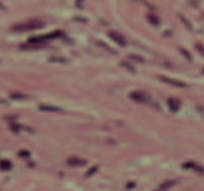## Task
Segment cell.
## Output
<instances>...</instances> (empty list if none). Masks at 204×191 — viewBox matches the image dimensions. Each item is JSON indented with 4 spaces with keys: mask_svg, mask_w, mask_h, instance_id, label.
Segmentation results:
<instances>
[{
    "mask_svg": "<svg viewBox=\"0 0 204 191\" xmlns=\"http://www.w3.org/2000/svg\"><path fill=\"white\" fill-rule=\"evenodd\" d=\"M11 130H13V131H15V132H17V131L20 130V129H19V126H17V125L11 126Z\"/></svg>",
    "mask_w": 204,
    "mask_h": 191,
    "instance_id": "22",
    "label": "cell"
},
{
    "mask_svg": "<svg viewBox=\"0 0 204 191\" xmlns=\"http://www.w3.org/2000/svg\"><path fill=\"white\" fill-rule=\"evenodd\" d=\"M108 36L110 37L116 44H118L120 46H121V47H125V46L127 45V41H126V39L123 38L121 34L116 33V32H114V31H111L108 33Z\"/></svg>",
    "mask_w": 204,
    "mask_h": 191,
    "instance_id": "2",
    "label": "cell"
},
{
    "mask_svg": "<svg viewBox=\"0 0 204 191\" xmlns=\"http://www.w3.org/2000/svg\"><path fill=\"white\" fill-rule=\"evenodd\" d=\"M183 168H185V169H193V170H195V171L199 172V173H204V169H203V168L202 167H199V165H197L193 162L186 163V164L183 165Z\"/></svg>",
    "mask_w": 204,
    "mask_h": 191,
    "instance_id": "7",
    "label": "cell"
},
{
    "mask_svg": "<svg viewBox=\"0 0 204 191\" xmlns=\"http://www.w3.org/2000/svg\"><path fill=\"white\" fill-rule=\"evenodd\" d=\"M160 81L166 83V84H169L171 86H175V87H180V88H183V87H186V84L181 81H178L176 79H171V78H167V77H163V76H160L159 77Z\"/></svg>",
    "mask_w": 204,
    "mask_h": 191,
    "instance_id": "4",
    "label": "cell"
},
{
    "mask_svg": "<svg viewBox=\"0 0 204 191\" xmlns=\"http://www.w3.org/2000/svg\"><path fill=\"white\" fill-rule=\"evenodd\" d=\"M203 72H204V70H203Z\"/></svg>",
    "mask_w": 204,
    "mask_h": 191,
    "instance_id": "24",
    "label": "cell"
},
{
    "mask_svg": "<svg viewBox=\"0 0 204 191\" xmlns=\"http://www.w3.org/2000/svg\"><path fill=\"white\" fill-rule=\"evenodd\" d=\"M99 44L101 45L103 48H105V49H107V50H108V51H110V52H113V53H115V51H114V50H112L111 48L107 47V45L105 44V43H103V42H99Z\"/></svg>",
    "mask_w": 204,
    "mask_h": 191,
    "instance_id": "19",
    "label": "cell"
},
{
    "mask_svg": "<svg viewBox=\"0 0 204 191\" xmlns=\"http://www.w3.org/2000/svg\"><path fill=\"white\" fill-rule=\"evenodd\" d=\"M0 103H1V104H4V103H6V101H5V100H2V99H0Z\"/></svg>",
    "mask_w": 204,
    "mask_h": 191,
    "instance_id": "23",
    "label": "cell"
},
{
    "mask_svg": "<svg viewBox=\"0 0 204 191\" xmlns=\"http://www.w3.org/2000/svg\"><path fill=\"white\" fill-rule=\"evenodd\" d=\"M176 181H175V180H169V181H166V182H164V183L161 185V188H162V189H164V188H168V187H171V186H173L174 184H176Z\"/></svg>",
    "mask_w": 204,
    "mask_h": 191,
    "instance_id": "16",
    "label": "cell"
},
{
    "mask_svg": "<svg viewBox=\"0 0 204 191\" xmlns=\"http://www.w3.org/2000/svg\"><path fill=\"white\" fill-rule=\"evenodd\" d=\"M10 97L13 99H24V98H26V96L24 94H11Z\"/></svg>",
    "mask_w": 204,
    "mask_h": 191,
    "instance_id": "18",
    "label": "cell"
},
{
    "mask_svg": "<svg viewBox=\"0 0 204 191\" xmlns=\"http://www.w3.org/2000/svg\"><path fill=\"white\" fill-rule=\"evenodd\" d=\"M20 156H29L30 155V152H28V151H25V150H23V151H20Z\"/></svg>",
    "mask_w": 204,
    "mask_h": 191,
    "instance_id": "21",
    "label": "cell"
},
{
    "mask_svg": "<svg viewBox=\"0 0 204 191\" xmlns=\"http://www.w3.org/2000/svg\"><path fill=\"white\" fill-rule=\"evenodd\" d=\"M179 50H180V52L183 54V56H184L188 61H193V57H192V55L190 54L189 52H188L187 50L185 49V48L180 47V48H179Z\"/></svg>",
    "mask_w": 204,
    "mask_h": 191,
    "instance_id": "11",
    "label": "cell"
},
{
    "mask_svg": "<svg viewBox=\"0 0 204 191\" xmlns=\"http://www.w3.org/2000/svg\"><path fill=\"white\" fill-rule=\"evenodd\" d=\"M147 20L148 22L150 23V24H152L153 26H158L159 25V18H158L156 15H152V13H149V15H147Z\"/></svg>",
    "mask_w": 204,
    "mask_h": 191,
    "instance_id": "9",
    "label": "cell"
},
{
    "mask_svg": "<svg viewBox=\"0 0 204 191\" xmlns=\"http://www.w3.org/2000/svg\"><path fill=\"white\" fill-rule=\"evenodd\" d=\"M179 17L181 18V20H182V22H183V24H185V25H186V27H187L188 29H189V30H192V25L190 24L189 20H188L187 18H186L185 17H183L182 15H179Z\"/></svg>",
    "mask_w": 204,
    "mask_h": 191,
    "instance_id": "14",
    "label": "cell"
},
{
    "mask_svg": "<svg viewBox=\"0 0 204 191\" xmlns=\"http://www.w3.org/2000/svg\"><path fill=\"white\" fill-rule=\"evenodd\" d=\"M10 169H11V164L9 160H5L0 162V170H2V171H8Z\"/></svg>",
    "mask_w": 204,
    "mask_h": 191,
    "instance_id": "10",
    "label": "cell"
},
{
    "mask_svg": "<svg viewBox=\"0 0 204 191\" xmlns=\"http://www.w3.org/2000/svg\"><path fill=\"white\" fill-rule=\"evenodd\" d=\"M44 27V23L39 20H30L27 22L20 23V24L15 25L12 27V30L15 32H26V31H33L38 30Z\"/></svg>",
    "mask_w": 204,
    "mask_h": 191,
    "instance_id": "1",
    "label": "cell"
},
{
    "mask_svg": "<svg viewBox=\"0 0 204 191\" xmlns=\"http://www.w3.org/2000/svg\"><path fill=\"white\" fill-rule=\"evenodd\" d=\"M87 164V162L85 160H81L78 157H72L68 160V165H72V167H83Z\"/></svg>",
    "mask_w": 204,
    "mask_h": 191,
    "instance_id": "6",
    "label": "cell"
},
{
    "mask_svg": "<svg viewBox=\"0 0 204 191\" xmlns=\"http://www.w3.org/2000/svg\"><path fill=\"white\" fill-rule=\"evenodd\" d=\"M128 57H129L130 59H132V61H135L136 63H144L143 57L139 56V55H137V54H129V56H128Z\"/></svg>",
    "mask_w": 204,
    "mask_h": 191,
    "instance_id": "12",
    "label": "cell"
},
{
    "mask_svg": "<svg viewBox=\"0 0 204 191\" xmlns=\"http://www.w3.org/2000/svg\"><path fill=\"white\" fill-rule=\"evenodd\" d=\"M39 109L43 112H60V109L56 106H52V105H48V104H42L39 106Z\"/></svg>",
    "mask_w": 204,
    "mask_h": 191,
    "instance_id": "8",
    "label": "cell"
},
{
    "mask_svg": "<svg viewBox=\"0 0 204 191\" xmlns=\"http://www.w3.org/2000/svg\"><path fill=\"white\" fill-rule=\"evenodd\" d=\"M121 66H123V68L127 69V70H129L131 73H135L136 71H135V68L132 66V64H130L129 63H126V61H121Z\"/></svg>",
    "mask_w": 204,
    "mask_h": 191,
    "instance_id": "13",
    "label": "cell"
},
{
    "mask_svg": "<svg viewBox=\"0 0 204 191\" xmlns=\"http://www.w3.org/2000/svg\"><path fill=\"white\" fill-rule=\"evenodd\" d=\"M130 97L132 98L133 100L137 101V102H142V103H146L149 101V97H147V95L142 92L136 91V92H132L130 94Z\"/></svg>",
    "mask_w": 204,
    "mask_h": 191,
    "instance_id": "3",
    "label": "cell"
},
{
    "mask_svg": "<svg viewBox=\"0 0 204 191\" xmlns=\"http://www.w3.org/2000/svg\"><path fill=\"white\" fill-rule=\"evenodd\" d=\"M195 48L197 49V51L200 52V54H202L204 56V46L202 44H199V43H196L195 44Z\"/></svg>",
    "mask_w": 204,
    "mask_h": 191,
    "instance_id": "17",
    "label": "cell"
},
{
    "mask_svg": "<svg viewBox=\"0 0 204 191\" xmlns=\"http://www.w3.org/2000/svg\"><path fill=\"white\" fill-rule=\"evenodd\" d=\"M97 171V167H93V168H91V170L90 171L87 173V176H90V175H92L93 173H95V172Z\"/></svg>",
    "mask_w": 204,
    "mask_h": 191,
    "instance_id": "20",
    "label": "cell"
},
{
    "mask_svg": "<svg viewBox=\"0 0 204 191\" xmlns=\"http://www.w3.org/2000/svg\"><path fill=\"white\" fill-rule=\"evenodd\" d=\"M49 61H53V63H66V61H68L65 58H62V57H56V56L50 57Z\"/></svg>",
    "mask_w": 204,
    "mask_h": 191,
    "instance_id": "15",
    "label": "cell"
},
{
    "mask_svg": "<svg viewBox=\"0 0 204 191\" xmlns=\"http://www.w3.org/2000/svg\"><path fill=\"white\" fill-rule=\"evenodd\" d=\"M167 105H168L169 109L171 110L173 112H178L179 109H180V101H179L176 98L174 97H169L167 99Z\"/></svg>",
    "mask_w": 204,
    "mask_h": 191,
    "instance_id": "5",
    "label": "cell"
}]
</instances>
